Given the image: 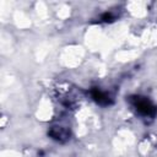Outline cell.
<instances>
[{"label":"cell","mask_w":157,"mask_h":157,"mask_svg":"<svg viewBox=\"0 0 157 157\" xmlns=\"http://www.w3.org/2000/svg\"><path fill=\"white\" fill-rule=\"evenodd\" d=\"M136 109L145 115H151L155 112L153 107L147 99H136Z\"/></svg>","instance_id":"6da1fadb"}]
</instances>
